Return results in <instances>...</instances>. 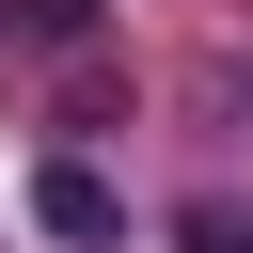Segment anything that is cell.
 I'll use <instances>...</instances> for the list:
<instances>
[{
    "label": "cell",
    "instance_id": "1",
    "mask_svg": "<svg viewBox=\"0 0 253 253\" xmlns=\"http://www.w3.org/2000/svg\"><path fill=\"white\" fill-rule=\"evenodd\" d=\"M32 221H47V237H111L126 206H111V174H95V158H32Z\"/></svg>",
    "mask_w": 253,
    "mask_h": 253
},
{
    "label": "cell",
    "instance_id": "2",
    "mask_svg": "<svg viewBox=\"0 0 253 253\" xmlns=\"http://www.w3.org/2000/svg\"><path fill=\"white\" fill-rule=\"evenodd\" d=\"M0 32H16V47H79V32H95V0H0Z\"/></svg>",
    "mask_w": 253,
    "mask_h": 253
},
{
    "label": "cell",
    "instance_id": "3",
    "mask_svg": "<svg viewBox=\"0 0 253 253\" xmlns=\"http://www.w3.org/2000/svg\"><path fill=\"white\" fill-rule=\"evenodd\" d=\"M174 253H253V206H190V221H174Z\"/></svg>",
    "mask_w": 253,
    "mask_h": 253
}]
</instances>
